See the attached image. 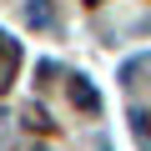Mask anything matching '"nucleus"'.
I'll return each instance as SVG.
<instances>
[{
    "label": "nucleus",
    "mask_w": 151,
    "mask_h": 151,
    "mask_svg": "<svg viewBox=\"0 0 151 151\" xmlns=\"http://www.w3.org/2000/svg\"><path fill=\"white\" fill-rule=\"evenodd\" d=\"M70 101H76V106H86V111H91V106H96V91H91L86 81H70Z\"/></svg>",
    "instance_id": "obj_2"
},
{
    "label": "nucleus",
    "mask_w": 151,
    "mask_h": 151,
    "mask_svg": "<svg viewBox=\"0 0 151 151\" xmlns=\"http://www.w3.org/2000/svg\"><path fill=\"white\" fill-rule=\"evenodd\" d=\"M131 136L151 151V111H131Z\"/></svg>",
    "instance_id": "obj_1"
}]
</instances>
